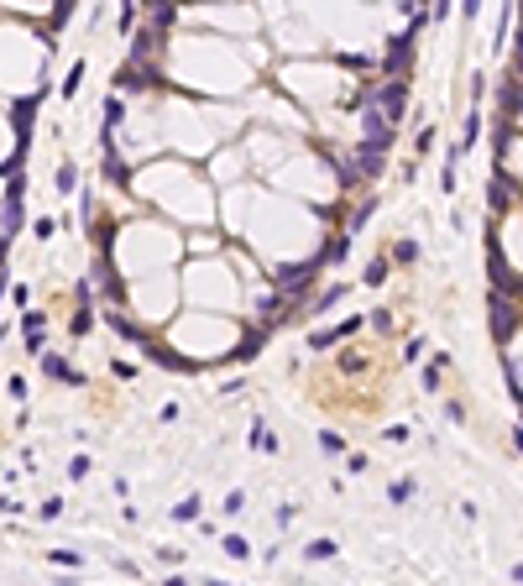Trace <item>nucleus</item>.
Segmentation results:
<instances>
[{
	"label": "nucleus",
	"instance_id": "c85d7f7f",
	"mask_svg": "<svg viewBox=\"0 0 523 586\" xmlns=\"http://www.w3.org/2000/svg\"><path fill=\"white\" fill-rule=\"evenodd\" d=\"M413 146H419V152H429V146H435V126H424L419 137H413Z\"/></svg>",
	"mask_w": 523,
	"mask_h": 586
},
{
	"label": "nucleus",
	"instance_id": "20e7f679",
	"mask_svg": "<svg viewBox=\"0 0 523 586\" xmlns=\"http://www.w3.org/2000/svg\"><path fill=\"white\" fill-rule=\"evenodd\" d=\"M356 330H367V314H345L340 325H330V330H309V351H330V345L351 340Z\"/></svg>",
	"mask_w": 523,
	"mask_h": 586
},
{
	"label": "nucleus",
	"instance_id": "0eeeda50",
	"mask_svg": "<svg viewBox=\"0 0 523 586\" xmlns=\"http://www.w3.org/2000/svg\"><path fill=\"white\" fill-rule=\"evenodd\" d=\"M105 330H115V335H120V340H131V345H142V351H146V345H152V330H142V325H137V319H126V314H115V309H105Z\"/></svg>",
	"mask_w": 523,
	"mask_h": 586
},
{
	"label": "nucleus",
	"instance_id": "412c9836",
	"mask_svg": "<svg viewBox=\"0 0 523 586\" xmlns=\"http://www.w3.org/2000/svg\"><path fill=\"white\" fill-rule=\"evenodd\" d=\"M367 325H372V330H382V335H387V330H393V309H372V314H367Z\"/></svg>",
	"mask_w": 523,
	"mask_h": 586
},
{
	"label": "nucleus",
	"instance_id": "dca6fc26",
	"mask_svg": "<svg viewBox=\"0 0 523 586\" xmlns=\"http://www.w3.org/2000/svg\"><path fill=\"white\" fill-rule=\"evenodd\" d=\"M52 183H58V194H69V189H79V168H74V163H63L58 173H52Z\"/></svg>",
	"mask_w": 523,
	"mask_h": 586
},
{
	"label": "nucleus",
	"instance_id": "39448f33",
	"mask_svg": "<svg viewBox=\"0 0 523 586\" xmlns=\"http://www.w3.org/2000/svg\"><path fill=\"white\" fill-rule=\"evenodd\" d=\"M47 89H37V95H26L11 105V126H16V142H21V152H26V142H32V121H37V105H42Z\"/></svg>",
	"mask_w": 523,
	"mask_h": 586
},
{
	"label": "nucleus",
	"instance_id": "6e6552de",
	"mask_svg": "<svg viewBox=\"0 0 523 586\" xmlns=\"http://www.w3.org/2000/svg\"><path fill=\"white\" fill-rule=\"evenodd\" d=\"M42 367H47V377H58V382H69V388H84V372H74L63 356H42Z\"/></svg>",
	"mask_w": 523,
	"mask_h": 586
},
{
	"label": "nucleus",
	"instance_id": "aec40b11",
	"mask_svg": "<svg viewBox=\"0 0 523 586\" xmlns=\"http://www.w3.org/2000/svg\"><path fill=\"white\" fill-rule=\"evenodd\" d=\"M393 262H419V241H393Z\"/></svg>",
	"mask_w": 523,
	"mask_h": 586
},
{
	"label": "nucleus",
	"instance_id": "c756f323",
	"mask_svg": "<svg viewBox=\"0 0 523 586\" xmlns=\"http://www.w3.org/2000/svg\"><path fill=\"white\" fill-rule=\"evenodd\" d=\"M461 11H466V21H471L476 11H481V0H461Z\"/></svg>",
	"mask_w": 523,
	"mask_h": 586
},
{
	"label": "nucleus",
	"instance_id": "473e14b6",
	"mask_svg": "<svg viewBox=\"0 0 523 586\" xmlns=\"http://www.w3.org/2000/svg\"><path fill=\"white\" fill-rule=\"evenodd\" d=\"M513 581H523V561H518V565H513Z\"/></svg>",
	"mask_w": 523,
	"mask_h": 586
},
{
	"label": "nucleus",
	"instance_id": "9d476101",
	"mask_svg": "<svg viewBox=\"0 0 523 586\" xmlns=\"http://www.w3.org/2000/svg\"><path fill=\"white\" fill-rule=\"evenodd\" d=\"M445 372H450V351H439L435 362L424 367V393H439V377H445Z\"/></svg>",
	"mask_w": 523,
	"mask_h": 586
},
{
	"label": "nucleus",
	"instance_id": "5701e85b",
	"mask_svg": "<svg viewBox=\"0 0 523 586\" xmlns=\"http://www.w3.org/2000/svg\"><path fill=\"white\" fill-rule=\"evenodd\" d=\"M115 126H120V95L105 100V131H115Z\"/></svg>",
	"mask_w": 523,
	"mask_h": 586
},
{
	"label": "nucleus",
	"instance_id": "7ed1b4c3",
	"mask_svg": "<svg viewBox=\"0 0 523 586\" xmlns=\"http://www.w3.org/2000/svg\"><path fill=\"white\" fill-rule=\"evenodd\" d=\"M487 314H492V340H498V345H507L518 335V309H513L507 293H498V288L487 293Z\"/></svg>",
	"mask_w": 523,
	"mask_h": 586
},
{
	"label": "nucleus",
	"instance_id": "f257e3e1",
	"mask_svg": "<svg viewBox=\"0 0 523 586\" xmlns=\"http://www.w3.org/2000/svg\"><path fill=\"white\" fill-rule=\"evenodd\" d=\"M424 32V16H413L398 37H387V58H382V79H408V63H413V42Z\"/></svg>",
	"mask_w": 523,
	"mask_h": 586
},
{
	"label": "nucleus",
	"instance_id": "cd10ccee",
	"mask_svg": "<svg viewBox=\"0 0 523 586\" xmlns=\"http://www.w3.org/2000/svg\"><path fill=\"white\" fill-rule=\"evenodd\" d=\"M11 304H16V309H26V304H32V288H26V283L11 288Z\"/></svg>",
	"mask_w": 523,
	"mask_h": 586
},
{
	"label": "nucleus",
	"instance_id": "f3484780",
	"mask_svg": "<svg viewBox=\"0 0 523 586\" xmlns=\"http://www.w3.org/2000/svg\"><path fill=\"white\" fill-rule=\"evenodd\" d=\"M173 518H178V524H194V518H199V498H183V502H173Z\"/></svg>",
	"mask_w": 523,
	"mask_h": 586
},
{
	"label": "nucleus",
	"instance_id": "2f4dec72",
	"mask_svg": "<svg viewBox=\"0 0 523 586\" xmlns=\"http://www.w3.org/2000/svg\"><path fill=\"white\" fill-rule=\"evenodd\" d=\"M6 246H11V236H0V262H6Z\"/></svg>",
	"mask_w": 523,
	"mask_h": 586
},
{
	"label": "nucleus",
	"instance_id": "4468645a",
	"mask_svg": "<svg viewBox=\"0 0 523 586\" xmlns=\"http://www.w3.org/2000/svg\"><path fill=\"white\" fill-rule=\"evenodd\" d=\"M345 288H351V283H330V288H325V293H319V299H314V314H330L335 304L345 299Z\"/></svg>",
	"mask_w": 523,
	"mask_h": 586
},
{
	"label": "nucleus",
	"instance_id": "72a5a7b5",
	"mask_svg": "<svg viewBox=\"0 0 523 586\" xmlns=\"http://www.w3.org/2000/svg\"><path fill=\"white\" fill-rule=\"evenodd\" d=\"M518 37H523V32H518Z\"/></svg>",
	"mask_w": 523,
	"mask_h": 586
},
{
	"label": "nucleus",
	"instance_id": "423d86ee",
	"mask_svg": "<svg viewBox=\"0 0 523 586\" xmlns=\"http://www.w3.org/2000/svg\"><path fill=\"white\" fill-rule=\"evenodd\" d=\"M487 272H492V288H498V293H507V299H523V277H513V268L502 262L498 246L487 251Z\"/></svg>",
	"mask_w": 523,
	"mask_h": 586
},
{
	"label": "nucleus",
	"instance_id": "a878e982",
	"mask_svg": "<svg viewBox=\"0 0 523 586\" xmlns=\"http://www.w3.org/2000/svg\"><path fill=\"white\" fill-rule=\"evenodd\" d=\"M241 508H246V492H231V498H225V513H231V518H236Z\"/></svg>",
	"mask_w": 523,
	"mask_h": 586
},
{
	"label": "nucleus",
	"instance_id": "a211bd4d",
	"mask_svg": "<svg viewBox=\"0 0 523 586\" xmlns=\"http://www.w3.org/2000/svg\"><path fill=\"white\" fill-rule=\"evenodd\" d=\"M220 544H225V555H231V561H246V555H251V544L241 539V534H225Z\"/></svg>",
	"mask_w": 523,
	"mask_h": 586
},
{
	"label": "nucleus",
	"instance_id": "bb28decb",
	"mask_svg": "<svg viewBox=\"0 0 523 586\" xmlns=\"http://www.w3.org/2000/svg\"><path fill=\"white\" fill-rule=\"evenodd\" d=\"M513 79H518V84H523V37H518V42H513Z\"/></svg>",
	"mask_w": 523,
	"mask_h": 586
},
{
	"label": "nucleus",
	"instance_id": "b1692460",
	"mask_svg": "<svg viewBox=\"0 0 523 586\" xmlns=\"http://www.w3.org/2000/svg\"><path fill=\"white\" fill-rule=\"evenodd\" d=\"M319 445H325V450H335V456H340V450H345V440L335 435V430H319Z\"/></svg>",
	"mask_w": 523,
	"mask_h": 586
},
{
	"label": "nucleus",
	"instance_id": "6ab92c4d",
	"mask_svg": "<svg viewBox=\"0 0 523 586\" xmlns=\"http://www.w3.org/2000/svg\"><path fill=\"white\" fill-rule=\"evenodd\" d=\"M95 330V309L89 304H79V314H74V335H89Z\"/></svg>",
	"mask_w": 523,
	"mask_h": 586
},
{
	"label": "nucleus",
	"instance_id": "4be33fe9",
	"mask_svg": "<svg viewBox=\"0 0 523 586\" xmlns=\"http://www.w3.org/2000/svg\"><path fill=\"white\" fill-rule=\"evenodd\" d=\"M377 283H387V262H382V257L367 262V288H377Z\"/></svg>",
	"mask_w": 523,
	"mask_h": 586
},
{
	"label": "nucleus",
	"instance_id": "f8f14e48",
	"mask_svg": "<svg viewBox=\"0 0 523 586\" xmlns=\"http://www.w3.org/2000/svg\"><path fill=\"white\" fill-rule=\"evenodd\" d=\"M413 492H419V482H413V476H398V482L387 487V502H393V508H403V502H413Z\"/></svg>",
	"mask_w": 523,
	"mask_h": 586
},
{
	"label": "nucleus",
	"instance_id": "f03ea898",
	"mask_svg": "<svg viewBox=\"0 0 523 586\" xmlns=\"http://www.w3.org/2000/svg\"><path fill=\"white\" fill-rule=\"evenodd\" d=\"M319 268H325V257H319V251H314L309 262H293V268H272V288H283L288 299H304Z\"/></svg>",
	"mask_w": 523,
	"mask_h": 586
},
{
	"label": "nucleus",
	"instance_id": "7c9ffc66",
	"mask_svg": "<svg viewBox=\"0 0 523 586\" xmlns=\"http://www.w3.org/2000/svg\"><path fill=\"white\" fill-rule=\"evenodd\" d=\"M513 445H518V456H523V424H518V430H513Z\"/></svg>",
	"mask_w": 523,
	"mask_h": 586
},
{
	"label": "nucleus",
	"instance_id": "2eb2a0df",
	"mask_svg": "<svg viewBox=\"0 0 523 586\" xmlns=\"http://www.w3.org/2000/svg\"><path fill=\"white\" fill-rule=\"evenodd\" d=\"M304 555H309V561H335L340 544H335V539H309V544H304Z\"/></svg>",
	"mask_w": 523,
	"mask_h": 586
},
{
	"label": "nucleus",
	"instance_id": "1a4fd4ad",
	"mask_svg": "<svg viewBox=\"0 0 523 586\" xmlns=\"http://www.w3.org/2000/svg\"><path fill=\"white\" fill-rule=\"evenodd\" d=\"M319 257H325V268H330V262H345V257H351V231L330 236V241H325V251H319Z\"/></svg>",
	"mask_w": 523,
	"mask_h": 586
},
{
	"label": "nucleus",
	"instance_id": "ddd939ff",
	"mask_svg": "<svg viewBox=\"0 0 523 586\" xmlns=\"http://www.w3.org/2000/svg\"><path fill=\"white\" fill-rule=\"evenodd\" d=\"M507 194H513V183H507V173H498V178L487 183V199H492V209H498V215L507 209Z\"/></svg>",
	"mask_w": 523,
	"mask_h": 586
},
{
	"label": "nucleus",
	"instance_id": "393cba45",
	"mask_svg": "<svg viewBox=\"0 0 523 586\" xmlns=\"http://www.w3.org/2000/svg\"><path fill=\"white\" fill-rule=\"evenodd\" d=\"M79 79H84V63H74V69H69V79H63V95H74Z\"/></svg>",
	"mask_w": 523,
	"mask_h": 586
},
{
	"label": "nucleus",
	"instance_id": "9b49d317",
	"mask_svg": "<svg viewBox=\"0 0 523 586\" xmlns=\"http://www.w3.org/2000/svg\"><path fill=\"white\" fill-rule=\"evenodd\" d=\"M267 335H272V325H257V330H251V335H246V340H241V345H236V362H246V356H257V351H262V340H267Z\"/></svg>",
	"mask_w": 523,
	"mask_h": 586
}]
</instances>
